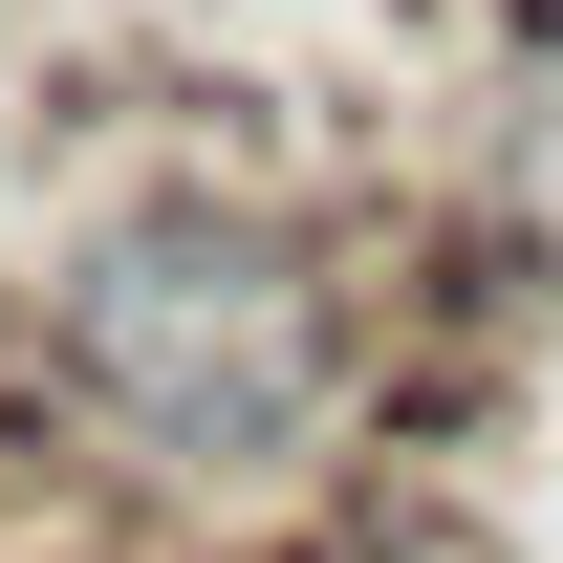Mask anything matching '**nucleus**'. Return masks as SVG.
<instances>
[]
</instances>
